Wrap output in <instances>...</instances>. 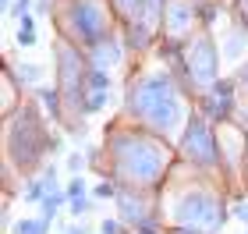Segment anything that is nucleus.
Here are the masks:
<instances>
[{
  "mask_svg": "<svg viewBox=\"0 0 248 234\" xmlns=\"http://www.w3.org/2000/svg\"><path fill=\"white\" fill-rule=\"evenodd\" d=\"M177 163V149L167 139L139 128L135 121L117 114L107 121L99 149L89 153V171L117 188H139V192H160L167 174Z\"/></svg>",
  "mask_w": 248,
  "mask_h": 234,
  "instance_id": "nucleus-1",
  "label": "nucleus"
},
{
  "mask_svg": "<svg viewBox=\"0 0 248 234\" xmlns=\"http://www.w3.org/2000/svg\"><path fill=\"white\" fill-rule=\"evenodd\" d=\"M121 114L135 121L139 128L177 146L188 117L195 114V99L188 96V89L181 85V78L174 75V68L167 61L135 64L124 78Z\"/></svg>",
  "mask_w": 248,
  "mask_h": 234,
  "instance_id": "nucleus-2",
  "label": "nucleus"
},
{
  "mask_svg": "<svg viewBox=\"0 0 248 234\" xmlns=\"http://www.w3.org/2000/svg\"><path fill=\"white\" fill-rule=\"evenodd\" d=\"M231 188L220 174H202L185 163H174L160 185V217L163 227H188L202 234H220L231 220Z\"/></svg>",
  "mask_w": 248,
  "mask_h": 234,
  "instance_id": "nucleus-3",
  "label": "nucleus"
},
{
  "mask_svg": "<svg viewBox=\"0 0 248 234\" xmlns=\"http://www.w3.org/2000/svg\"><path fill=\"white\" fill-rule=\"evenodd\" d=\"M64 149L61 135L50 128L46 110L39 107L36 96H29L15 114L4 121V192L15 195V181L25 185L29 177L46 171L53 156Z\"/></svg>",
  "mask_w": 248,
  "mask_h": 234,
  "instance_id": "nucleus-4",
  "label": "nucleus"
},
{
  "mask_svg": "<svg viewBox=\"0 0 248 234\" xmlns=\"http://www.w3.org/2000/svg\"><path fill=\"white\" fill-rule=\"evenodd\" d=\"M50 53H53V85L61 93V121L57 125L67 131L71 139H85V93H89V71L93 64L85 61V53L71 47L67 39L53 36L50 43Z\"/></svg>",
  "mask_w": 248,
  "mask_h": 234,
  "instance_id": "nucleus-5",
  "label": "nucleus"
},
{
  "mask_svg": "<svg viewBox=\"0 0 248 234\" xmlns=\"http://www.w3.org/2000/svg\"><path fill=\"white\" fill-rule=\"evenodd\" d=\"M50 25H53V36L67 39L78 50H89L99 39L121 32L110 0H53Z\"/></svg>",
  "mask_w": 248,
  "mask_h": 234,
  "instance_id": "nucleus-6",
  "label": "nucleus"
},
{
  "mask_svg": "<svg viewBox=\"0 0 248 234\" xmlns=\"http://www.w3.org/2000/svg\"><path fill=\"white\" fill-rule=\"evenodd\" d=\"M167 64H170L174 75L181 78V85L188 89L191 99L206 96L220 78H227L223 75V61H220V43H217V36H213L209 25L199 29L174 57H167Z\"/></svg>",
  "mask_w": 248,
  "mask_h": 234,
  "instance_id": "nucleus-7",
  "label": "nucleus"
},
{
  "mask_svg": "<svg viewBox=\"0 0 248 234\" xmlns=\"http://www.w3.org/2000/svg\"><path fill=\"white\" fill-rule=\"evenodd\" d=\"M206 0H163V18H160V43H156V57L167 61L174 57L185 43L195 36L199 29H206Z\"/></svg>",
  "mask_w": 248,
  "mask_h": 234,
  "instance_id": "nucleus-8",
  "label": "nucleus"
},
{
  "mask_svg": "<svg viewBox=\"0 0 248 234\" xmlns=\"http://www.w3.org/2000/svg\"><path fill=\"white\" fill-rule=\"evenodd\" d=\"M177 163L191 167V171H202V174H220V146H217V125L195 110V114L188 117V125L181 131V139H177Z\"/></svg>",
  "mask_w": 248,
  "mask_h": 234,
  "instance_id": "nucleus-9",
  "label": "nucleus"
},
{
  "mask_svg": "<svg viewBox=\"0 0 248 234\" xmlns=\"http://www.w3.org/2000/svg\"><path fill=\"white\" fill-rule=\"evenodd\" d=\"M117 217L128 231H160V192H139V188H117Z\"/></svg>",
  "mask_w": 248,
  "mask_h": 234,
  "instance_id": "nucleus-10",
  "label": "nucleus"
},
{
  "mask_svg": "<svg viewBox=\"0 0 248 234\" xmlns=\"http://www.w3.org/2000/svg\"><path fill=\"white\" fill-rule=\"evenodd\" d=\"M238 107H241V99H238V85H234L231 75L220 78L206 96L195 99V110H202L213 125H220V121H238Z\"/></svg>",
  "mask_w": 248,
  "mask_h": 234,
  "instance_id": "nucleus-11",
  "label": "nucleus"
},
{
  "mask_svg": "<svg viewBox=\"0 0 248 234\" xmlns=\"http://www.w3.org/2000/svg\"><path fill=\"white\" fill-rule=\"evenodd\" d=\"M217 43H220V61L231 64L234 71L248 61V25L234 15V11H227V32L217 36Z\"/></svg>",
  "mask_w": 248,
  "mask_h": 234,
  "instance_id": "nucleus-12",
  "label": "nucleus"
},
{
  "mask_svg": "<svg viewBox=\"0 0 248 234\" xmlns=\"http://www.w3.org/2000/svg\"><path fill=\"white\" fill-rule=\"evenodd\" d=\"M85 53V61L93 64V68H99V71H110L114 75L121 64H128V47H124V36L117 32V36H107V39H99L96 47H89V50H82Z\"/></svg>",
  "mask_w": 248,
  "mask_h": 234,
  "instance_id": "nucleus-13",
  "label": "nucleus"
},
{
  "mask_svg": "<svg viewBox=\"0 0 248 234\" xmlns=\"http://www.w3.org/2000/svg\"><path fill=\"white\" fill-rule=\"evenodd\" d=\"M25 99H29V89L15 78V71L7 64H0V121H7Z\"/></svg>",
  "mask_w": 248,
  "mask_h": 234,
  "instance_id": "nucleus-14",
  "label": "nucleus"
},
{
  "mask_svg": "<svg viewBox=\"0 0 248 234\" xmlns=\"http://www.w3.org/2000/svg\"><path fill=\"white\" fill-rule=\"evenodd\" d=\"M110 93H114V75L93 68L89 71V93H85V114L93 117L110 103Z\"/></svg>",
  "mask_w": 248,
  "mask_h": 234,
  "instance_id": "nucleus-15",
  "label": "nucleus"
},
{
  "mask_svg": "<svg viewBox=\"0 0 248 234\" xmlns=\"http://www.w3.org/2000/svg\"><path fill=\"white\" fill-rule=\"evenodd\" d=\"M4 64H7L11 71H15V78H18V82L25 85V89H39V82H43V68H39V64H32V61H18L11 50L4 53Z\"/></svg>",
  "mask_w": 248,
  "mask_h": 234,
  "instance_id": "nucleus-16",
  "label": "nucleus"
},
{
  "mask_svg": "<svg viewBox=\"0 0 248 234\" xmlns=\"http://www.w3.org/2000/svg\"><path fill=\"white\" fill-rule=\"evenodd\" d=\"M231 78H234V85H238V99H241V107H238V121L248 128V61L241 64L238 71H231Z\"/></svg>",
  "mask_w": 248,
  "mask_h": 234,
  "instance_id": "nucleus-17",
  "label": "nucleus"
},
{
  "mask_svg": "<svg viewBox=\"0 0 248 234\" xmlns=\"http://www.w3.org/2000/svg\"><path fill=\"white\" fill-rule=\"evenodd\" d=\"M11 234H50V220L46 217H21Z\"/></svg>",
  "mask_w": 248,
  "mask_h": 234,
  "instance_id": "nucleus-18",
  "label": "nucleus"
},
{
  "mask_svg": "<svg viewBox=\"0 0 248 234\" xmlns=\"http://www.w3.org/2000/svg\"><path fill=\"white\" fill-rule=\"evenodd\" d=\"M39 206H43V209H39V217L53 220V217H57V209H61V206H67V192H64V188H57V192H50Z\"/></svg>",
  "mask_w": 248,
  "mask_h": 234,
  "instance_id": "nucleus-19",
  "label": "nucleus"
},
{
  "mask_svg": "<svg viewBox=\"0 0 248 234\" xmlns=\"http://www.w3.org/2000/svg\"><path fill=\"white\" fill-rule=\"evenodd\" d=\"M18 47L25 50V47H32L36 43V15H25V18H18Z\"/></svg>",
  "mask_w": 248,
  "mask_h": 234,
  "instance_id": "nucleus-20",
  "label": "nucleus"
},
{
  "mask_svg": "<svg viewBox=\"0 0 248 234\" xmlns=\"http://www.w3.org/2000/svg\"><path fill=\"white\" fill-rule=\"evenodd\" d=\"M64 192H67V203H71V199H82V195H89L85 177H82V174H71V181L64 185Z\"/></svg>",
  "mask_w": 248,
  "mask_h": 234,
  "instance_id": "nucleus-21",
  "label": "nucleus"
},
{
  "mask_svg": "<svg viewBox=\"0 0 248 234\" xmlns=\"http://www.w3.org/2000/svg\"><path fill=\"white\" fill-rule=\"evenodd\" d=\"M231 217H234V220H241V224L248 227V192L238 195V199L231 203Z\"/></svg>",
  "mask_w": 248,
  "mask_h": 234,
  "instance_id": "nucleus-22",
  "label": "nucleus"
},
{
  "mask_svg": "<svg viewBox=\"0 0 248 234\" xmlns=\"http://www.w3.org/2000/svg\"><path fill=\"white\" fill-rule=\"evenodd\" d=\"M67 209H71V217H85L89 209H93V195H82V199H71L67 203Z\"/></svg>",
  "mask_w": 248,
  "mask_h": 234,
  "instance_id": "nucleus-23",
  "label": "nucleus"
},
{
  "mask_svg": "<svg viewBox=\"0 0 248 234\" xmlns=\"http://www.w3.org/2000/svg\"><path fill=\"white\" fill-rule=\"evenodd\" d=\"M99 234H128V227H124V220L121 217H114V220H103V224H99Z\"/></svg>",
  "mask_w": 248,
  "mask_h": 234,
  "instance_id": "nucleus-24",
  "label": "nucleus"
},
{
  "mask_svg": "<svg viewBox=\"0 0 248 234\" xmlns=\"http://www.w3.org/2000/svg\"><path fill=\"white\" fill-rule=\"evenodd\" d=\"M93 199H117V185L114 181H99L93 188Z\"/></svg>",
  "mask_w": 248,
  "mask_h": 234,
  "instance_id": "nucleus-25",
  "label": "nucleus"
},
{
  "mask_svg": "<svg viewBox=\"0 0 248 234\" xmlns=\"http://www.w3.org/2000/svg\"><path fill=\"white\" fill-rule=\"evenodd\" d=\"M85 167H89V156H82V153H71V156H67V171H71V174L85 171Z\"/></svg>",
  "mask_w": 248,
  "mask_h": 234,
  "instance_id": "nucleus-26",
  "label": "nucleus"
},
{
  "mask_svg": "<svg viewBox=\"0 0 248 234\" xmlns=\"http://www.w3.org/2000/svg\"><path fill=\"white\" fill-rule=\"evenodd\" d=\"M231 11H234V15H238L245 25H248V0H231Z\"/></svg>",
  "mask_w": 248,
  "mask_h": 234,
  "instance_id": "nucleus-27",
  "label": "nucleus"
},
{
  "mask_svg": "<svg viewBox=\"0 0 248 234\" xmlns=\"http://www.w3.org/2000/svg\"><path fill=\"white\" fill-rule=\"evenodd\" d=\"M18 4H21V0H0V7H4V15H11V18H15Z\"/></svg>",
  "mask_w": 248,
  "mask_h": 234,
  "instance_id": "nucleus-28",
  "label": "nucleus"
},
{
  "mask_svg": "<svg viewBox=\"0 0 248 234\" xmlns=\"http://www.w3.org/2000/svg\"><path fill=\"white\" fill-rule=\"evenodd\" d=\"M167 234H202V231H188V227H167Z\"/></svg>",
  "mask_w": 248,
  "mask_h": 234,
  "instance_id": "nucleus-29",
  "label": "nucleus"
},
{
  "mask_svg": "<svg viewBox=\"0 0 248 234\" xmlns=\"http://www.w3.org/2000/svg\"><path fill=\"white\" fill-rule=\"evenodd\" d=\"M128 234H167V227H160V231H128Z\"/></svg>",
  "mask_w": 248,
  "mask_h": 234,
  "instance_id": "nucleus-30",
  "label": "nucleus"
},
{
  "mask_svg": "<svg viewBox=\"0 0 248 234\" xmlns=\"http://www.w3.org/2000/svg\"><path fill=\"white\" fill-rule=\"evenodd\" d=\"M245 192H248V149H245Z\"/></svg>",
  "mask_w": 248,
  "mask_h": 234,
  "instance_id": "nucleus-31",
  "label": "nucleus"
},
{
  "mask_svg": "<svg viewBox=\"0 0 248 234\" xmlns=\"http://www.w3.org/2000/svg\"><path fill=\"white\" fill-rule=\"evenodd\" d=\"M64 234H85V227H67Z\"/></svg>",
  "mask_w": 248,
  "mask_h": 234,
  "instance_id": "nucleus-32",
  "label": "nucleus"
},
{
  "mask_svg": "<svg viewBox=\"0 0 248 234\" xmlns=\"http://www.w3.org/2000/svg\"><path fill=\"white\" fill-rule=\"evenodd\" d=\"M245 234H248V227H245Z\"/></svg>",
  "mask_w": 248,
  "mask_h": 234,
  "instance_id": "nucleus-33",
  "label": "nucleus"
}]
</instances>
